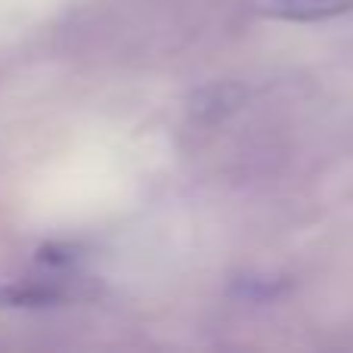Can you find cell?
<instances>
[{"mask_svg":"<svg viewBox=\"0 0 353 353\" xmlns=\"http://www.w3.org/2000/svg\"><path fill=\"white\" fill-rule=\"evenodd\" d=\"M248 99V87L236 81H214L189 97V112L199 121H223L232 112H239Z\"/></svg>","mask_w":353,"mask_h":353,"instance_id":"cell-1","label":"cell"},{"mask_svg":"<svg viewBox=\"0 0 353 353\" xmlns=\"http://www.w3.org/2000/svg\"><path fill=\"white\" fill-rule=\"evenodd\" d=\"M261 10L282 22H325L350 12L353 0H267Z\"/></svg>","mask_w":353,"mask_h":353,"instance_id":"cell-2","label":"cell"},{"mask_svg":"<svg viewBox=\"0 0 353 353\" xmlns=\"http://www.w3.org/2000/svg\"><path fill=\"white\" fill-rule=\"evenodd\" d=\"M65 301V288L56 282H10L0 285V304L3 307H53Z\"/></svg>","mask_w":353,"mask_h":353,"instance_id":"cell-3","label":"cell"},{"mask_svg":"<svg viewBox=\"0 0 353 353\" xmlns=\"http://www.w3.org/2000/svg\"><path fill=\"white\" fill-rule=\"evenodd\" d=\"M276 292H282V282H273L270 285V279H263V276H254V279H242L239 282V294H248L251 301H267V298H273Z\"/></svg>","mask_w":353,"mask_h":353,"instance_id":"cell-4","label":"cell"}]
</instances>
